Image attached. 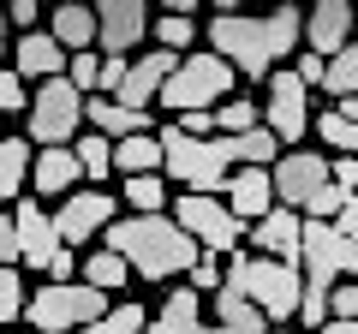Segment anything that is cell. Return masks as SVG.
Returning a JSON list of instances; mask_svg holds the SVG:
<instances>
[{
    "label": "cell",
    "instance_id": "obj_29",
    "mask_svg": "<svg viewBox=\"0 0 358 334\" xmlns=\"http://www.w3.org/2000/svg\"><path fill=\"white\" fill-rule=\"evenodd\" d=\"M126 197L131 209H167V173L162 167H150V173H126Z\"/></svg>",
    "mask_w": 358,
    "mask_h": 334
},
{
    "label": "cell",
    "instance_id": "obj_23",
    "mask_svg": "<svg viewBox=\"0 0 358 334\" xmlns=\"http://www.w3.org/2000/svg\"><path fill=\"white\" fill-rule=\"evenodd\" d=\"M48 30L66 48H96V6H84V0H54Z\"/></svg>",
    "mask_w": 358,
    "mask_h": 334
},
{
    "label": "cell",
    "instance_id": "obj_28",
    "mask_svg": "<svg viewBox=\"0 0 358 334\" xmlns=\"http://www.w3.org/2000/svg\"><path fill=\"white\" fill-rule=\"evenodd\" d=\"M227 138H233V155H239V161H275V155H281V150H275V143H281V138H275V126H263V119H257V126H245V131H227Z\"/></svg>",
    "mask_w": 358,
    "mask_h": 334
},
{
    "label": "cell",
    "instance_id": "obj_11",
    "mask_svg": "<svg viewBox=\"0 0 358 334\" xmlns=\"http://www.w3.org/2000/svg\"><path fill=\"white\" fill-rule=\"evenodd\" d=\"M268 173H275V203H293V209H305V197L334 180L329 161H322V150H305V143L281 150L275 161H268Z\"/></svg>",
    "mask_w": 358,
    "mask_h": 334
},
{
    "label": "cell",
    "instance_id": "obj_22",
    "mask_svg": "<svg viewBox=\"0 0 358 334\" xmlns=\"http://www.w3.org/2000/svg\"><path fill=\"white\" fill-rule=\"evenodd\" d=\"M209 322H215V328H239V334H263V328H268V310L257 305V298H245L239 286L221 281V286H215V310H209Z\"/></svg>",
    "mask_w": 358,
    "mask_h": 334
},
{
    "label": "cell",
    "instance_id": "obj_19",
    "mask_svg": "<svg viewBox=\"0 0 358 334\" xmlns=\"http://www.w3.org/2000/svg\"><path fill=\"white\" fill-rule=\"evenodd\" d=\"M179 66V48H150V54H138V60L126 66V84H120V102H131V108H150L155 96H162V84H167V72Z\"/></svg>",
    "mask_w": 358,
    "mask_h": 334
},
{
    "label": "cell",
    "instance_id": "obj_36",
    "mask_svg": "<svg viewBox=\"0 0 358 334\" xmlns=\"http://www.w3.org/2000/svg\"><path fill=\"white\" fill-rule=\"evenodd\" d=\"M66 78H72L78 90H96V78H102V48H72V60H66Z\"/></svg>",
    "mask_w": 358,
    "mask_h": 334
},
{
    "label": "cell",
    "instance_id": "obj_26",
    "mask_svg": "<svg viewBox=\"0 0 358 334\" xmlns=\"http://www.w3.org/2000/svg\"><path fill=\"white\" fill-rule=\"evenodd\" d=\"M84 281H96V286H108V293H120V286H131V263L120 257L114 245H102V251H90V257H84Z\"/></svg>",
    "mask_w": 358,
    "mask_h": 334
},
{
    "label": "cell",
    "instance_id": "obj_15",
    "mask_svg": "<svg viewBox=\"0 0 358 334\" xmlns=\"http://www.w3.org/2000/svg\"><path fill=\"white\" fill-rule=\"evenodd\" d=\"M66 60H72V48H66L54 30H36V24H30L24 36L13 42V66H18V78H24V84L60 78V72H66Z\"/></svg>",
    "mask_w": 358,
    "mask_h": 334
},
{
    "label": "cell",
    "instance_id": "obj_53",
    "mask_svg": "<svg viewBox=\"0 0 358 334\" xmlns=\"http://www.w3.org/2000/svg\"><path fill=\"white\" fill-rule=\"evenodd\" d=\"M352 18H358V0H352Z\"/></svg>",
    "mask_w": 358,
    "mask_h": 334
},
{
    "label": "cell",
    "instance_id": "obj_2",
    "mask_svg": "<svg viewBox=\"0 0 358 334\" xmlns=\"http://www.w3.org/2000/svg\"><path fill=\"white\" fill-rule=\"evenodd\" d=\"M102 245H114L120 257L131 263V275H143V281H179V275L203 257V245L179 227L167 209H131V215H114L102 227Z\"/></svg>",
    "mask_w": 358,
    "mask_h": 334
},
{
    "label": "cell",
    "instance_id": "obj_37",
    "mask_svg": "<svg viewBox=\"0 0 358 334\" xmlns=\"http://www.w3.org/2000/svg\"><path fill=\"white\" fill-rule=\"evenodd\" d=\"M341 203H346V185L329 180V185H317V191L305 197V209H299V215H329V221H334V209H341Z\"/></svg>",
    "mask_w": 358,
    "mask_h": 334
},
{
    "label": "cell",
    "instance_id": "obj_51",
    "mask_svg": "<svg viewBox=\"0 0 358 334\" xmlns=\"http://www.w3.org/2000/svg\"><path fill=\"white\" fill-rule=\"evenodd\" d=\"M215 13H245V0H209Z\"/></svg>",
    "mask_w": 358,
    "mask_h": 334
},
{
    "label": "cell",
    "instance_id": "obj_24",
    "mask_svg": "<svg viewBox=\"0 0 358 334\" xmlns=\"http://www.w3.org/2000/svg\"><path fill=\"white\" fill-rule=\"evenodd\" d=\"M30 191V138H0V203Z\"/></svg>",
    "mask_w": 358,
    "mask_h": 334
},
{
    "label": "cell",
    "instance_id": "obj_12",
    "mask_svg": "<svg viewBox=\"0 0 358 334\" xmlns=\"http://www.w3.org/2000/svg\"><path fill=\"white\" fill-rule=\"evenodd\" d=\"M96 6V48L102 54H131L150 36V0H90Z\"/></svg>",
    "mask_w": 358,
    "mask_h": 334
},
{
    "label": "cell",
    "instance_id": "obj_31",
    "mask_svg": "<svg viewBox=\"0 0 358 334\" xmlns=\"http://www.w3.org/2000/svg\"><path fill=\"white\" fill-rule=\"evenodd\" d=\"M310 131H317L322 143H334V150H358V119H346L341 108H322V114L310 119Z\"/></svg>",
    "mask_w": 358,
    "mask_h": 334
},
{
    "label": "cell",
    "instance_id": "obj_7",
    "mask_svg": "<svg viewBox=\"0 0 358 334\" xmlns=\"http://www.w3.org/2000/svg\"><path fill=\"white\" fill-rule=\"evenodd\" d=\"M167 215L192 233L203 251H215V257L239 251V245H245V227H251V221H239V215L227 209V197H215V191H185V197H173Z\"/></svg>",
    "mask_w": 358,
    "mask_h": 334
},
{
    "label": "cell",
    "instance_id": "obj_35",
    "mask_svg": "<svg viewBox=\"0 0 358 334\" xmlns=\"http://www.w3.org/2000/svg\"><path fill=\"white\" fill-rule=\"evenodd\" d=\"M24 281H18L13 263H0V322H24Z\"/></svg>",
    "mask_w": 358,
    "mask_h": 334
},
{
    "label": "cell",
    "instance_id": "obj_48",
    "mask_svg": "<svg viewBox=\"0 0 358 334\" xmlns=\"http://www.w3.org/2000/svg\"><path fill=\"white\" fill-rule=\"evenodd\" d=\"M334 227H341V233H352V239H358V191H346V203L334 209Z\"/></svg>",
    "mask_w": 358,
    "mask_h": 334
},
{
    "label": "cell",
    "instance_id": "obj_17",
    "mask_svg": "<svg viewBox=\"0 0 358 334\" xmlns=\"http://www.w3.org/2000/svg\"><path fill=\"white\" fill-rule=\"evenodd\" d=\"M221 191H227V209L239 221H257L268 203H275V173H268L263 161H233V173H227Z\"/></svg>",
    "mask_w": 358,
    "mask_h": 334
},
{
    "label": "cell",
    "instance_id": "obj_39",
    "mask_svg": "<svg viewBox=\"0 0 358 334\" xmlns=\"http://www.w3.org/2000/svg\"><path fill=\"white\" fill-rule=\"evenodd\" d=\"M185 281H192L197 293H215V286H221V263H215V251H203V257L185 269Z\"/></svg>",
    "mask_w": 358,
    "mask_h": 334
},
{
    "label": "cell",
    "instance_id": "obj_38",
    "mask_svg": "<svg viewBox=\"0 0 358 334\" xmlns=\"http://www.w3.org/2000/svg\"><path fill=\"white\" fill-rule=\"evenodd\" d=\"M30 108V96H24V78H18V66L6 72L0 66V114H24Z\"/></svg>",
    "mask_w": 358,
    "mask_h": 334
},
{
    "label": "cell",
    "instance_id": "obj_32",
    "mask_svg": "<svg viewBox=\"0 0 358 334\" xmlns=\"http://www.w3.org/2000/svg\"><path fill=\"white\" fill-rule=\"evenodd\" d=\"M90 328H102V334H131V328H150V310H143L138 298H126V305H108Z\"/></svg>",
    "mask_w": 358,
    "mask_h": 334
},
{
    "label": "cell",
    "instance_id": "obj_8",
    "mask_svg": "<svg viewBox=\"0 0 358 334\" xmlns=\"http://www.w3.org/2000/svg\"><path fill=\"white\" fill-rule=\"evenodd\" d=\"M30 143H72L78 126H84V90L72 78H42L36 96H30Z\"/></svg>",
    "mask_w": 358,
    "mask_h": 334
},
{
    "label": "cell",
    "instance_id": "obj_10",
    "mask_svg": "<svg viewBox=\"0 0 358 334\" xmlns=\"http://www.w3.org/2000/svg\"><path fill=\"white\" fill-rule=\"evenodd\" d=\"M263 126H275L281 143H305L310 138V84L299 72H268V96H263Z\"/></svg>",
    "mask_w": 358,
    "mask_h": 334
},
{
    "label": "cell",
    "instance_id": "obj_14",
    "mask_svg": "<svg viewBox=\"0 0 358 334\" xmlns=\"http://www.w3.org/2000/svg\"><path fill=\"white\" fill-rule=\"evenodd\" d=\"M13 227H18V263L24 269H48V257L60 251V227L54 215H42V197H18L13 203Z\"/></svg>",
    "mask_w": 358,
    "mask_h": 334
},
{
    "label": "cell",
    "instance_id": "obj_40",
    "mask_svg": "<svg viewBox=\"0 0 358 334\" xmlns=\"http://www.w3.org/2000/svg\"><path fill=\"white\" fill-rule=\"evenodd\" d=\"M126 66H131V54H102V78H96V90L114 96L120 84H126Z\"/></svg>",
    "mask_w": 358,
    "mask_h": 334
},
{
    "label": "cell",
    "instance_id": "obj_21",
    "mask_svg": "<svg viewBox=\"0 0 358 334\" xmlns=\"http://www.w3.org/2000/svg\"><path fill=\"white\" fill-rule=\"evenodd\" d=\"M209 322V310H203V293L197 286H167V298H162V310L150 317V328H162V334H197Z\"/></svg>",
    "mask_w": 358,
    "mask_h": 334
},
{
    "label": "cell",
    "instance_id": "obj_45",
    "mask_svg": "<svg viewBox=\"0 0 358 334\" xmlns=\"http://www.w3.org/2000/svg\"><path fill=\"white\" fill-rule=\"evenodd\" d=\"M322 66H329V54H317V48H305V54H299V66H293V72L305 78L310 90H317V84H322Z\"/></svg>",
    "mask_w": 358,
    "mask_h": 334
},
{
    "label": "cell",
    "instance_id": "obj_43",
    "mask_svg": "<svg viewBox=\"0 0 358 334\" xmlns=\"http://www.w3.org/2000/svg\"><path fill=\"white\" fill-rule=\"evenodd\" d=\"M329 173L346 185V191H358V150H341V155L329 161Z\"/></svg>",
    "mask_w": 358,
    "mask_h": 334
},
{
    "label": "cell",
    "instance_id": "obj_44",
    "mask_svg": "<svg viewBox=\"0 0 358 334\" xmlns=\"http://www.w3.org/2000/svg\"><path fill=\"white\" fill-rule=\"evenodd\" d=\"M179 126H185V131H197V138H203V131H215V108H179Z\"/></svg>",
    "mask_w": 358,
    "mask_h": 334
},
{
    "label": "cell",
    "instance_id": "obj_52",
    "mask_svg": "<svg viewBox=\"0 0 358 334\" xmlns=\"http://www.w3.org/2000/svg\"><path fill=\"white\" fill-rule=\"evenodd\" d=\"M6 24H13V18H6V6H0V54L13 48V42H6Z\"/></svg>",
    "mask_w": 358,
    "mask_h": 334
},
{
    "label": "cell",
    "instance_id": "obj_25",
    "mask_svg": "<svg viewBox=\"0 0 358 334\" xmlns=\"http://www.w3.org/2000/svg\"><path fill=\"white\" fill-rule=\"evenodd\" d=\"M114 167L120 173H150V167H162V131H126V138H114Z\"/></svg>",
    "mask_w": 358,
    "mask_h": 334
},
{
    "label": "cell",
    "instance_id": "obj_9",
    "mask_svg": "<svg viewBox=\"0 0 358 334\" xmlns=\"http://www.w3.org/2000/svg\"><path fill=\"white\" fill-rule=\"evenodd\" d=\"M120 215V191H102V185H72L54 209V227H60V245H84V239H102V227Z\"/></svg>",
    "mask_w": 358,
    "mask_h": 334
},
{
    "label": "cell",
    "instance_id": "obj_30",
    "mask_svg": "<svg viewBox=\"0 0 358 334\" xmlns=\"http://www.w3.org/2000/svg\"><path fill=\"white\" fill-rule=\"evenodd\" d=\"M322 90H329V96H352L358 90V42H346L341 54H329V66H322Z\"/></svg>",
    "mask_w": 358,
    "mask_h": 334
},
{
    "label": "cell",
    "instance_id": "obj_20",
    "mask_svg": "<svg viewBox=\"0 0 358 334\" xmlns=\"http://www.w3.org/2000/svg\"><path fill=\"white\" fill-rule=\"evenodd\" d=\"M84 119H90L96 131H108V138L150 131V108H131V102H120V96H102V90H90V96H84Z\"/></svg>",
    "mask_w": 358,
    "mask_h": 334
},
{
    "label": "cell",
    "instance_id": "obj_33",
    "mask_svg": "<svg viewBox=\"0 0 358 334\" xmlns=\"http://www.w3.org/2000/svg\"><path fill=\"white\" fill-rule=\"evenodd\" d=\"M257 119H263V102H251V96H221V108H215L221 131H245V126H257Z\"/></svg>",
    "mask_w": 358,
    "mask_h": 334
},
{
    "label": "cell",
    "instance_id": "obj_34",
    "mask_svg": "<svg viewBox=\"0 0 358 334\" xmlns=\"http://www.w3.org/2000/svg\"><path fill=\"white\" fill-rule=\"evenodd\" d=\"M150 30H155V42H162V48H192V42H197V24H192V13H162Z\"/></svg>",
    "mask_w": 358,
    "mask_h": 334
},
{
    "label": "cell",
    "instance_id": "obj_3",
    "mask_svg": "<svg viewBox=\"0 0 358 334\" xmlns=\"http://www.w3.org/2000/svg\"><path fill=\"white\" fill-rule=\"evenodd\" d=\"M233 138L227 131H185L173 119V126H162V173L167 180H179V185H192V191H221L227 185V173H233Z\"/></svg>",
    "mask_w": 358,
    "mask_h": 334
},
{
    "label": "cell",
    "instance_id": "obj_42",
    "mask_svg": "<svg viewBox=\"0 0 358 334\" xmlns=\"http://www.w3.org/2000/svg\"><path fill=\"white\" fill-rule=\"evenodd\" d=\"M0 263H18V227H13V203H0Z\"/></svg>",
    "mask_w": 358,
    "mask_h": 334
},
{
    "label": "cell",
    "instance_id": "obj_16",
    "mask_svg": "<svg viewBox=\"0 0 358 334\" xmlns=\"http://www.w3.org/2000/svg\"><path fill=\"white\" fill-rule=\"evenodd\" d=\"M72 185H84V161L72 143H42L30 155V191L36 197H66Z\"/></svg>",
    "mask_w": 358,
    "mask_h": 334
},
{
    "label": "cell",
    "instance_id": "obj_49",
    "mask_svg": "<svg viewBox=\"0 0 358 334\" xmlns=\"http://www.w3.org/2000/svg\"><path fill=\"white\" fill-rule=\"evenodd\" d=\"M203 0H162V13H197Z\"/></svg>",
    "mask_w": 358,
    "mask_h": 334
},
{
    "label": "cell",
    "instance_id": "obj_6",
    "mask_svg": "<svg viewBox=\"0 0 358 334\" xmlns=\"http://www.w3.org/2000/svg\"><path fill=\"white\" fill-rule=\"evenodd\" d=\"M233 60L227 54H215V48H197V54H185V60L167 72V84H162V96L155 102L167 108V114H179V108H221V96H233Z\"/></svg>",
    "mask_w": 358,
    "mask_h": 334
},
{
    "label": "cell",
    "instance_id": "obj_18",
    "mask_svg": "<svg viewBox=\"0 0 358 334\" xmlns=\"http://www.w3.org/2000/svg\"><path fill=\"white\" fill-rule=\"evenodd\" d=\"M352 0H310L305 13V48L317 54H341L346 42H352Z\"/></svg>",
    "mask_w": 358,
    "mask_h": 334
},
{
    "label": "cell",
    "instance_id": "obj_1",
    "mask_svg": "<svg viewBox=\"0 0 358 334\" xmlns=\"http://www.w3.org/2000/svg\"><path fill=\"white\" fill-rule=\"evenodd\" d=\"M299 42H305V6H299V0H281V6L263 13V18H245V13H215L209 18V48L227 54L233 72L257 78V84H263Z\"/></svg>",
    "mask_w": 358,
    "mask_h": 334
},
{
    "label": "cell",
    "instance_id": "obj_50",
    "mask_svg": "<svg viewBox=\"0 0 358 334\" xmlns=\"http://www.w3.org/2000/svg\"><path fill=\"white\" fill-rule=\"evenodd\" d=\"M334 108H341L346 119H358V90H352V96H341V102H334Z\"/></svg>",
    "mask_w": 358,
    "mask_h": 334
},
{
    "label": "cell",
    "instance_id": "obj_27",
    "mask_svg": "<svg viewBox=\"0 0 358 334\" xmlns=\"http://www.w3.org/2000/svg\"><path fill=\"white\" fill-rule=\"evenodd\" d=\"M72 150H78V161H84V180H90V185H102L108 173H114V138H108V131L90 126V138L72 143Z\"/></svg>",
    "mask_w": 358,
    "mask_h": 334
},
{
    "label": "cell",
    "instance_id": "obj_13",
    "mask_svg": "<svg viewBox=\"0 0 358 334\" xmlns=\"http://www.w3.org/2000/svg\"><path fill=\"white\" fill-rule=\"evenodd\" d=\"M245 239H251V251H263V257L299 263V245H305V215H299L293 203H268L263 215L245 227Z\"/></svg>",
    "mask_w": 358,
    "mask_h": 334
},
{
    "label": "cell",
    "instance_id": "obj_46",
    "mask_svg": "<svg viewBox=\"0 0 358 334\" xmlns=\"http://www.w3.org/2000/svg\"><path fill=\"white\" fill-rule=\"evenodd\" d=\"M42 275H48V281H72V275H78V257H72V245H60V251L48 257V269H42Z\"/></svg>",
    "mask_w": 358,
    "mask_h": 334
},
{
    "label": "cell",
    "instance_id": "obj_47",
    "mask_svg": "<svg viewBox=\"0 0 358 334\" xmlns=\"http://www.w3.org/2000/svg\"><path fill=\"white\" fill-rule=\"evenodd\" d=\"M0 6H6V18H13V24H36V13H42V0H0Z\"/></svg>",
    "mask_w": 358,
    "mask_h": 334
},
{
    "label": "cell",
    "instance_id": "obj_5",
    "mask_svg": "<svg viewBox=\"0 0 358 334\" xmlns=\"http://www.w3.org/2000/svg\"><path fill=\"white\" fill-rule=\"evenodd\" d=\"M102 310H108V286L84 281V275H72V281H48V286H36V293L24 298V322H30V328H48V334L90 328Z\"/></svg>",
    "mask_w": 358,
    "mask_h": 334
},
{
    "label": "cell",
    "instance_id": "obj_41",
    "mask_svg": "<svg viewBox=\"0 0 358 334\" xmlns=\"http://www.w3.org/2000/svg\"><path fill=\"white\" fill-rule=\"evenodd\" d=\"M329 317H358V275L346 286H334L329 293Z\"/></svg>",
    "mask_w": 358,
    "mask_h": 334
},
{
    "label": "cell",
    "instance_id": "obj_4",
    "mask_svg": "<svg viewBox=\"0 0 358 334\" xmlns=\"http://www.w3.org/2000/svg\"><path fill=\"white\" fill-rule=\"evenodd\" d=\"M227 286L268 310V322H299V298H305V269L287 257H263V251H227Z\"/></svg>",
    "mask_w": 358,
    "mask_h": 334
}]
</instances>
